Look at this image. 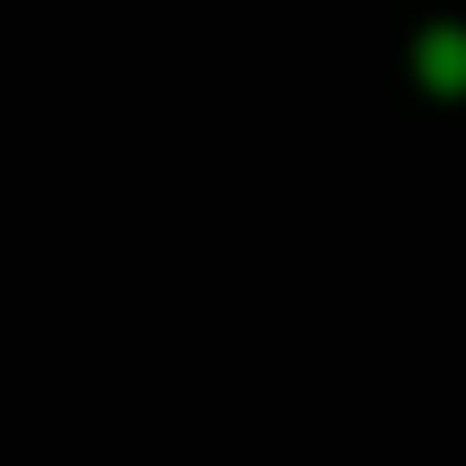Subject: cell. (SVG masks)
Instances as JSON below:
<instances>
[{
  "instance_id": "6da1fadb",
  "label": "cell",
  "mask_w": 466,
  "mask_h": 466,
  "mask_svg": "<svg viewBox=\"0 0 466 466\" xmlns=\"http://www.w3.org/2000/svg\"><path fill=\"white\" fill-rule=\"evenodd\" d=\"M410 82L426 98H466V16H434L410 33Z\"/></svg>"
}]
</instances>
